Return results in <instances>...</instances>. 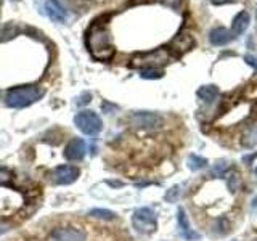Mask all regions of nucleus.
Listing matches in <instances>:
<instances>
[{
	"mask_svg": "<svg viewBox=\"0 0 257 241\" xmlns=\"http://www.w3.org/2000/svg\"><path fill=\"white\" fill-rule=\"evenodd\" d=\"M90 98H92V96H90V93H82V95H80L79 96V98H77V101H76V104H79V106H82V104H87V103H90Z\"/></svg>",
	"mask_w": 257,
	"mask_h": 241,
	"instance_id": "nucleus-23",
	"label": "nucleus"
},
{
	"mask_svg": "<svg viewBox=\"0 0 257 241\" xmlns=\"http://www.w3.org/2000/svg\"><path fill=\"white\" fill-rule=\"evenodd\" d=\"M225 169H227V166H225L223 163H220V166L217 164V166H215V167L212 169V175H217V174H219V175H223Z\"/></svg>",
	"mask_w": 257,
	"mask_h": 241,
	"instance_id": "nucleus-25",
	"label": "nucleus"
},
{
	"mask_svg": "<svg viewBox=\"0 0 257 241\" xmlns=\"http://www.w3.org/2000/svg\"><path fill=\"white\" fill-rule=\"evenodd\" d=\"M45 10L48 18L55 23H64L66 21V10L60 5L58 0H47L45 2Z\"/></svg>",
	"mask_w": 257,
	"mask_h": 241,
	"instance_id": "nucleus-11",
	"label": "nucleus"
},
{
	"mask_svg": "<svg viewBox=\"0 0 257 241\" xmlns=\"http://www.w3.org/2000/svg\"><path fill=\"white\" fill-rule=\"evenodd\" d=\"M16 34H18V28L13 26V24H10V26H2L0 28V40H5V39H12L15 37Z\"/></svg>",
	"mask_w": 257,
	"mask_h": 241,
	"instance_id": "nucleus-19",
	"label": "nucleus"
},
{
	"mask_svg": "<svg viewBox=\"0 0 257 241\" xmlns=\"http://www.w3.org/2000/svg\"><path fill=\"white\" fill-rule=\"evenodd\" d=\"M74 124L80 132H84L85 135H96L101 132L103 129V120L101 117L96 114L95 111L90 109H84L76 114L74 117Z\"/></svg>",
	"mask_w": 257,
	"mask_h": 241,
	"instance_id": "nucleus-5",
	"label": "nucleus"
},
{
	"mask_svg": "<svg viewBox=\"0 0 257 241\" xmlns=\"http://www.w3.org/2000/svg\"><path fill=\"white\" fill-rule=\"evenodd\" d=\"M233 39L231 32L225 28H214L211 32H209V40L211 44L215 47H222V45H227L230 40Z\"/></svg>",
	"mask_w": 257,
	"mask_h": 241,
	"instance_id": "nucleus-13",
	"label": "nucleus"
},
{
	"mask_svg": "<svg viewBox=\"0 0 257 241\" xmlns=\"http://www.w3.org/2000/svg\"><path fill=\"white\" fill-rule=\"evenodd\" d=\"M48 241H85V233L72 227H64V228H55Z\"/></svg>",
	"mask_w": 257,
	"mask_h": 241,
	"instance_id": "nucleus-8",
	"label": "nucleus"
},
{
	"mask_svg": "<svg viewBox=\"0 0 257 241\" xmlns=\"http://www.w3.org/2000/svg\"><path fill=\"white\" fill-rule=\"evenodd\" d=\"M108 185H112V187H120V182H111V180H108Z\"/></svg>",
	"mask_w": 257,
	"mask_h": 241,
	"instance_id": "nucleus-28",
	"label": "nucleus"
},
{
	"mask_svg": "<svg viewBox=\"0 0 257 241\" xmlns=\"http://www.w3.org/2000/svg\"><path fill=\"white\" fill-rule=\"evenodd\" d=\"M85 44L88 52L92 53L95 60L108 61L114 55V47L111 44V32L103 26H93L87 32Z\"/></svg>",
	"mask_w": 257,
	"mask_h": 241,
	"instance_id": "nucleus-1",
	"label": "nucleus"
},
{
	"mask_svg": "<svg viewBox=\"0 0 257 241\" xmlns=\"http://www.w3.org/2000/svg\"><path fill=\"white\" fill-rule=\"evenodd\" d=\"M0 5H2V0H0Z\"/></svg>",
	"mask_w": 257,
	"mask_h": 241,
	"instance_id": "nucleus-30",
	"label": "nucleus"
},
{
	"mask_svg": "<svg viewBox=\"0 0 257 241\" xmlns=\"http://www.w3.org/2000/svg\"><path fill=\"white\" fill-rule=\"evenodd\" d=\"M163 74L164 72L159 69H142L140 71V76L143 79H159V77H163Z\"/></svg>",
	"mask_w": 257,
	"mask_h": 241,
	"instance_id": "nucleus-20",
	"label": "nucleus"
},
{
	"mask_svg": "<svg viewBox=\"0 0 257 241\" xmlns=\"http://www.w3.org/2000/svg\"><path fill=\"white\" fill-rule=\"evenodd\" d=\"M177 223H179V233L183 239L187 241H195V239H199L201 235L198 231H195L191 228L190 225V220H188V215L185 212V209H179V212H177Z\"/></svg>",
	"mask_w": 257,
	"mask_h": 241,
	"instance_id": "nucleus-9",
	"label": "nucleus"
},
{
	"mask_svg": "<svg viewBox=\"0 0 257 241\" xmlns=\"http://www.w3.org/2000/svg\"><path fill=\"white\" fill-rule=\"evenodd\" d=\"M132 223L134 228L142 235H150V233L156 231L158 227L156 212L151 207H139L132 215Z\"/></svg>",
	"mask_w": 257,
	"mask_h": 241,
	"instance_id": "nucleus-4",
	"label": "nucleus"
},
{
	"mask_svg": "<svg viewBox=\"0 0 257 241\" xmlns=\"http://www.w3.org/2000/svg\"><path fill=\"white\" fill-rule=\"evenodd\" d=\"M44 96V90L36 85L13 87L7 92L5 103L10 108H26L31 103L40 100Z\"/></svg>",
	"mask_w": 257,
	"mask_h": 241,
	"instance_id": "nucleus-2",
	"label": "nucleus"
},
{
	"mask_svg": "<svg viewBox=\"0 0 257 241\" xmlns=\"http://www.w3.org/2000/svg\"><path fill=\"white\" fill-rule=\"evenodd\" d=\"M255 177H257V167H255Z\"/></svg>",
	"mask_w": 257,
	"mask_h": 241,
	"instance_id": "nucleus-29",
	"label": "nucleus"
},
{
	"mask_svg": "<svg viewBox=\"0 0 257 241\" xmlns=\"http://www.w3.org/2000/svg\"><path fill=\"white\" fill-rule=\"evenodd\" d=\"M207 166V159L201 158L198 155H190L188 156V167L191 171H199V169H203Z\"/></svg>",
	"mask_w": 257,
	"mask_h": 241,
	"instance_id": "nucleus-17",
	"label": "nucleus"
},
{
	"mask_svg": "<svg viewBox=\"0 0 257 241\" xmlns=\"http://www.w3.org/2000/svg\"><path fill=\"white\" fill-rule=\"evenodd\" d=\"M193 45H195V40H193V37L190 34H179L171 44V47H175L174 50H177L179 53L190 50Z\"/></svg>",
	"mask_w": 257,
	"mask_h": 241,
	"instance_id": "nucleus-14",
	"label": "nucleus"
},
{
	"mask_svg": "<svg viewBox=\"0 0 257 241\" xmlns=\"http://www.w3.org/2000/svg\"><path fill=\"white\" fill-rule=\"evenodd\" d=\"M10 230V225H7V223H0V235H4L5 231Z\"/></svg>",
	"mask_w": 257,
	"mask_h": 241,
	"instance_id": "nucleus-27",
	"label": "nucleus"
},
{
	"mask_svg": "<svg viewBox=\"0 0 257 241\" xmlns=\"http://www.w3.org/2000/svg\"><path fill=\"white\" fill-rule=\"evenodd\" d=\"M236 2V0H211V4L214 5H225V4H233Z\"/></svg>",
	"mask_w": 257,
	"mask_h": 241,
	"instance_id": "nucleus-26",
	"label": "nucleus"
},
{
	"mask_svg": "<svg viewBox=\"0 0 257 241\" xmlns=\"http://www.w3.org/2000/svg\"><path fill=\"white\" fill-rule=\"evenodd\" d=\"M179 195H180L179 187H174V188H171L166 193V199L171 201V203H174V201H177V198H179Z\"/></svg>",
	"mask_w": 257,
	"mask_h": 241,
	"instance_id": "nucleus-21",
	"label": "nucleus"
},
{
	"mask_svg": "<svg viewBox=\"0 0 257 241\" xmlns=\"http://www.w3.org/2000/svg\"><path fill=\"white\" fill-rule=\"evenodd\" d=\"M198 96L206 103H212L219 96V88L215 85H203L198 90Z\"/></svg>",
	"mask_w": 257,
	"mask_h": 241,
	"instance_id": "nucleus-15",
	"label": "nucleus"
},
{
	"mask_svg": "<svg viewBox=\"0 0 257 241\" xmlns=\"http://www.w3.org/2000/svg\"><path fill=\"white\" fill-rule=\"evenodd\" d=\"M10 172L7 171V169H4V167H0V185H5V183H8L10 182Z\"/></svg>",
	"mask_w": 257,
	"mask_h": 241,
	"instance_id": "nucleus-22",
	"label": "nucleus"
},
{
	"mask_svg": "<svg viewBox=\"0 0 257 241\" xmlns=\"http://www.w3.org/2000/svg\"><path fill=\"white\" fill-rule=\"evenodd\" d=\"M79 174L80 172H79V169L76 166L64 164V166L55 167L53 172H52V177H53V182L56 185H69V183L77 180Z\"/></svg>",
	"mask_w": 257,
	"mask_h": 241,
	"instance_id": "nucleus-7",
	"label": "nucleus"
},
{
	"mask_svg": "<svg viewBox=\"0 0 257 241\" xmlns=\"http://www.w3.org/2000/svg\"><path fill=\"white\" fill-rule=\"evenodd\" d=\"M85 151H87V145L82 139H72L66 150H64V156L69 161H80L84 159Z\"/></svg>",
	"mask_w": 257,
	"mask_h": 241,
	"instance_id": "nucleus-10",
	"label": "nucleus"
},
{
	"mask_svg": "<svg viewBox=\"0 0 257 241\" xmlns=\"http://www.w3.org/2000/svg\"><path fill=\"white\" fill-rule=\"evenodd\" d=\"M90 215L95 217V219H101V220H112L116 217V214L112 211H108V209H92Z\"/></svg>",
	"mask_w": 257,
	"mask_h": 241,
	"instance_id": "nucleus-18",
	"label": "nucleus"
},
{
	"mask_svg": "<svg viewBox=\"0 0 257 241\" xmlns=\"http://www.w3.org/2000/svg\"><path fill=\"white\" fill-rule=\"evenodd\" d=\"M127 124L134 129H158L163 126V117L156 112L137 111L127 117Z\"/></svg>",
	"mask_w": 257,
	"mask_h": 241,
	"instance_id": "nucleus-6",
	"label": "nucleus"
},
{
	"mask_svg": "<svg viewBox=\"0 0 257 241\" xmlns=\"http://www.w3.org/2000/svg\"><path fill=\"white\" fill-rule=\"evenodd\" d=\"M257 145V126L249 127L243 135V147L244 148H252Z\"/></svg>",
	"mask_w": 257,
	"mask_h": 241,
	"instance_id": "nucleus-16",
	"label": "nucleus"
},
{
	"mask_svg": "<svg viewBox=\"0 0 257 241\" xmlns=\"http://www.w3.org/2000/svg\"><path fill=\"white\" fill-rule=\"evenodd\" d=\"M249 21H251V18H249V13L247 12H239L235 18H233L231 21V36L236 37V36H241L243 32L247 29L249 26Z\"/></svg>",
	"mask_w": 257,
	"mask_h": 241,
	"instance_id": "nucleus-12",
	"label": "nucleus"
},
{
	"mask_svg": "<svg viewBox=\"0 0 257 241\" xmlns=\"http://www.w3.org/2000/svg\"><path fill=\"white\" fill-rule=\"evenodd\" d=\"M172 60V55L167 48H156L148 53H139L131 60V68L140 69H156Z\"/></svg>",
	"mask_w": 257,
	"mask_h": 241,
	"instance_id": "nucleus-3",
	"label": "nucleus"
},
{
	"mask_svg": "<svg viewBox=\"0 0 257 241\" xmlns=\"http://www.w3.org/2000/svg\"><path fill=\"white\" fill-rule=\"evenodd\" d=\"M244 61L249 64V66H252V68L257 71V58H255V56H252V55H246V56H244Z\"/></svg>",
	"mask_w": 257,
	"mask_h": 241,
	"instance_id": "nucleus-24",
	"label": "nucleus"
}]
</instances>
